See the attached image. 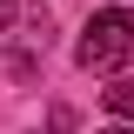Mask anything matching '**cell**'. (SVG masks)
Wrapping results in <instances>:
<instances>
[{
	"mask_svg": "<svg viewBox=\"0 0 134 134\" xmlns=\"http://www.w3.org/2000/svg\"><path fill=\"white\" fill-rule=\"evenodd\" d=\"M74 60L87 67V74H114L121 60H134V7H107V14L87 20L81 47H74Z\"/></svg>",
	"mask_w": 134,
	"mask_h": 134,
	"instance_id": "6da1fadb",
	"label": "cell"
},
{
	"mask_svg": "<svg viewBox=\"0 0 134 134\" xmlns=\"http://www.w3.org/2000/svg\"><path fill=\"white\" fill-rule=\"evenodd\" d=\"M107 114L134 121V81H114V87H107Z\"/></svg>",
	"mask_w": 134,
	"mask_h": 134,
	"instance_id": "7a4b0ae2",
	"label": "cell"
},
{
	"mask_svg": "<svg viewBox=\"0 0 134 134\" xmlns=\"http://www.w3.org/2000/svg\"><path fill=\"white\" fill-rule=\"evenodd\" d=\"M7 14H14V0H0V27H7Z\"/></svg>",
	"mask_w": 134,
	"mask_h": 134,
	"instance_id": "3957f363",
	"label": "cell"
},
{
	"mask_svg": "<svg viewBox=\"0 0 134 134\" xmlns=\"http://www.w3.org/2000/svg\"><path fill=\"white\" fill-rule=\"evenodd\" d=\"M100 134H127V127H100Z\"/></svg>",
	"mask_w": 134,
	"mask_h": 134,
	"instance_id": "277c9868",
	"label": "cell"
}]
</instances>
